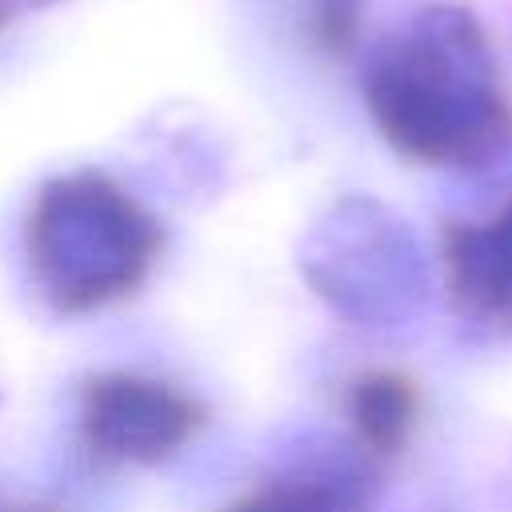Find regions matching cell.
Instances as JSON below:
<instances>
[{"label": "cell", "instance_id": "obj_3", "mask_svg": "<svg viewBox=\"0 0 512 512\" xmlns=\"http://www.w3.org/2000/svg\"><path fill=\"white\" fill-rule=\"evenodd\" d=\"M452 284L480 316L512 320V204L500 216L452 236Z\"/></svg>", "mask_w": 512, "mask_h": 512}, {"label": "cell", "instance_id": "obj_2", "mask_svg": "<svg viewBox=\"0 0 512 512\" xmlns=\"http://www.w3.org/2000/svg\"><path fill=\"white\" fill-rule=\"evenodd\" d=\"M88 420L96 436L116 452H156L180 440L192 424L180 400L144 388L140 380H100V388H92Z\"/></svg>", "mask_w": 512, "mask_h": 512}, {"label": "cell", "instance_id": "obj_1", "mask_svg": "<svg viewBox=\"0 0 512 512\" xmlns=\"http://www.w3.org/2000/svg\"><path fill=\"white\" fill-rule=\"evenodd\" d=\"M380 132L424 164H488L512 144V100L484 28L464 8H428L368 68Z\"/></svg>", "mask_w": 512, "mask_h": 512}, {"label": "cell", "instance_id": "obj_4", "mask_svg": "<svg viewBox=\"0 0 512 512\" xmlns=\"http://www.w3.org/2000/svg\"><path fill=\"white\" fill-rule=\"evenodd\" d=\"M352 412H356V424L364 428V436H372L376 444H392L404 436V428L412 420V392L396 376H372L356 388Z\"/></svg>", "mask_w": 512, "mask_h": 512}, {"label": "cell", "instance_id": "obj_6", "mask_svg": "<svg viewBox=\"0 0 512 512\" xmlns=\"http://www.w3.org/2000/svg\"><path fill=\"white\" fill-rule=\"evenodd\" d=\"M240 512H340V504L316 488H288V492H272L268 500H252Z\"/></svg>", "mask_w": 512, "mask_h": 512}, {"label": "cell", "instance_id": "obj_5", "mask_svg": "<svg viewBox=\"0 0 512 512\" xmlns=\"http://www.w3.org/2000/svg\"><path fill=\"white\" fill-rule=\"evenodd\" d=\"M312 24L332 52H344L360 24V0H312Z\"/></svg>", "mask_w": 512, "mask_h": 512}]
</instances>
